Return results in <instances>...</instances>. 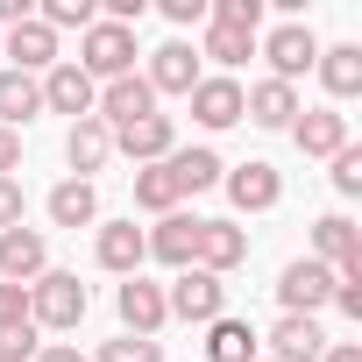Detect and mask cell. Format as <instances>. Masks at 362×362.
<instances>
[{
    "label": "cell",
    "mask_w": 362,
    "mask_h": 362,
    "mask_svg": "<svg viewBox=\"0 0 362 362\" xmlns=\"http://www.w3.org/2000/svg\"><path fill=\"white\" fill-rule=\"evenodd\" d=\"M185 100H192V121H199L206 135H221V128H235V121H242V86H235V78H221V71H214V78H199Z\"/></svg>",
    "instance_id": "d6986e66"
},
{
    "label": "cell",
    "mask_w": 362,
    "mask_h": 362,
    "mask_svg": "<svg viewBox=\"0 0 362 362\" xmlns=\"http://www.w3.org/2000/svg\"><path fill=\"white\" fill-rule=\"evenodd\" d=\"M93 256H100V270H114V277H142V263H149V242H142V228H135V221H100V235H93Z\"/></svg>",
    "instance_id": "5bb4252c"
},
{
    "label": "cell",
    "mask_w": 362,
    "mask_h": 362,
    "mask_svg": "<svg viewBox=\"0 0 362 362\" xmlns=\"http://www.w3.org/2000/svg\"><path fill=\"white\" fill-rule=\"evenodd\" d=\"M50 270V242H43V228H8L0 235V284H36Z\"/></svg>",
    "instance_id": "4fadbf2b"
},
{
    "label": "cell",
    "mask_w": 362,
    "mask_h": 362,
    "mask_svg": "<svg viewBox=\"0 0 362 362\" xmlns=\"http://www.w3.org/2000/svg\"><path fill=\"white\" fill-rule=\"evenodd\" d=\"M163 305H170V320L206 327V320H221V313H228V284H221L214 270H177V277L163 284Z\"/></svg>",
    "instance_id": "3957f363"
},
{
    "label": "cell",
    "mask_w": 362,
    "mask_h": 362,
    "mask_svg": "<svg viewBox=\"0 0 362 362\" xmlns=\"http://www.w3.org/2000/svg\"><path fill=\"white\" fill-rule=\"evenodd\" d=\"M313 263H327L334 277H362V228L348 221V214H320L313 221V249H305Z\"/></svg>",
    "instance_id": "5b68a950"
},
{
    "label": "cell",
    "mask_w": 362,
    "mask_h": 362,
    "mask_svg": "<svg viewBox=\"0 0 362 362\" xmlns=\"http://www.w3.org/2000/svg\"><path fill=\"white\" fill-rule=\"evenodd\" d=\"M256 341H270V362H320L327 355V327L320 320H305V313H284L270 334H256Z\"/></svg>",
    "instance_id": "e0dca14e"
},
{
    "label": "cell",
    "mask_w": 362,
    "mask_h": 362,
    "mask_svg": "<svg viewBox=\"0 0 362 362\" xmlns=\"http://www.w3.org/2000/svg\"><path fill=\"white\" fill-rule=\"evenodd\" d=\"M149 114H156V93H149V78H142V71L107 78V86H100V100H93V121H107L114 135H121V128H135V121H149Z\"/></svg>",
    "instance_id": "52a82bcc"
},
{
    "label": "cell",
    "mask_w": 362,
    "mask_h": 362,
    "mask_svg": "<svg viewBox=\"0 0 362 362\" xmlns=\"http://www.w3.org/2000/svg\"><path fill=\"white\" fill-rule=\"evenodd\" d=\"M206 22L235 29V36H256L263 29V0H206Z\"/></svg>",
    "instance_id": "f546056e"
},
{
    "label": "cell",
    "mask_w": 362,
    "mask_h": 362,
    "mask_svg": "<svg viewBox=\"0 0 362 362\" xmlns=\"http://www.w3.org/2000/svg\"><path fill=\"white\" fill-rule=\"evenodd\" d=\"M256 362H270V355H256Z\"/></svg>",
    "instance_id": "60d3db41"
},
{
    "label": "cell",
    "mask_w": 362,
    "mask_h": 362,
    "mask_svg": "<svg viewBox=\"0 0 362 362\" xmlns=\"http://www.w3.org/2000/svg\"><path fill=\"white\" fill-rule=\"evenodd\" d=\"M0 327H36L29 320V284H0Z\"/></svg>",
    "instance_id": "d590c367"
},
{
    "label": "cell",
    "mask_w": 362,
    "mask_h": 362,
    "mask_svg": "<svg viewBox=\"0 0 362 362\" xmlns=\"http://www.w3.org/2000/svg\"><path fill=\"white\" fill-rule=\"evenodd\" d=\"M36 362H93V355H78L71 341H50V348H36Z\"/></svg>",
    "instance_id": "f35d334b"
},
{
    "label": "cell",
    "mask_w": 362,
    "mask_h": 362,
    "mask_svg": "<svg viewBox=\"0 0 362 362\" xmlns=\"http://www.w3.org/2000/svg\"><path fill=\"white\" fill-rule=\"evenodd\" d=\"M15 170H22V135L0 128V177H15Z\"/></svg>",
    "instance_id": "74e56055"
},
{
    "label": "cell",
    "mask_w": 362,
    "mask_h": 362,
    "mask_svg": "<svg viewBox=\"0 0 362 362\" xmlns=\"http://www.w3.org/2000/svg\"><path fill=\"white\" fill-rule=\"evenodd\" d=\"M36 86H43V114H71V121H86V114H93V100H100V86H93L71 57H57Z\"/></svg>",
    "instance_id": "8fae6325"
},
{
    "label": "cell",
    "mask_w": 362,
    "mask_h": 362,
    "mask_svg": "<svg viewBox=\"0 0 362 362\" xmlns=\"http://www.w3.org/2000/svg\"><path fill=\"white\" fill-rule=\"evenodd\" d=\"M320 362H362V348H355V341H327V355H320Z\"/></svg>",
    "instance_id": "ab89813d"
},
{
    "label": "cell",
    "mask_w": 362,
    "mask_h": 362,
    "mask_svg": "<svg viewBox=\"0 0 362 362\" xmlns=\"http://www.w3.org/2000/svg\"><path fill=\"white\" fill-rule=\"evenodd\" d=\"M221 185H228V206H235V214H270V206L284 199V177H277V163H263V156L221 170Z\"/></svg>",
    "instance_id": "9c48e42d"
},
{
    "label": "cell",
    "mask_w": 362,
    "mask_h": 362,
    "mask_svg": "<svg viewBox=\"0 0 362 362\" xmlns=\"http://www.w3.org/2000/svg\"><path fill=\"white\" fill-rule=\"evenodd\" d=\"M284 135L298 142V156H334V149H348V114L341 107H298V121Z\"/></svg>",
    "instance_id": "9a60e30c"
},
{
    "label": "cell",
    "mask_w": 362,
    "mask_h": 362,
    "mask_svg": "<svg viewBox=\"0 0 362 362\" xmlns=\"http://www.w3.org/2000/svg\"><path fill=\"white\" fill-rule=\"evenodd\" d=\"M142 242H149V256L177 277V270H192V256H199V214H185V206H177V214H163L156 228H142Z\"/></svg>",
    "instance_id": "30bf717a"
},
{
    "label": "cell",
    "mask_w": 362,
    "mask_h": 362,
    "mask_svg": "<svg viewBox=\"0 0 362 362\" xmlns=\"http://www.w3.org/2000/svg\"><path fill=\"white\" fill-rule=\"evenodd\" d=\"M199 57H214V64H221V78H228L235 64H249V57H256V36H235V29H214V22H206Z\"/></svg>",
    "instance_id": "f1b7e54d"
},
{
    "label": "cell",
    "mask_w": 362,
    "mask_h": 362,
    "mask_svg": "<svg viewBox=\"0 0 362 362\" xmlns=\"http://www.w3.org/2000/svg\"><path fill=\"white\" fill-rule=\"evenodd\" d=\"M36 327H0V362H36Z\"/></svg>",
    "instance_id": "836d02e7"
},
{
    "label": "cell",
    "mask_w": 362,
    "mask_h": 362,
    "mask_svg": "<svg viewBox=\"0 0 362 362\" xmlns=\"http://www.w3.org/2000/svg\"><path fill=\"white\" fill-rule=\"evenodd\" d=\"M135 206H142V214H156V221L185 206V192H177L170 163H142V170H135Z\"/></svg>",
    "instance_id": "83f0119b"
},
{
    "label": "cell",
    "mask_w": 362,
    "mask_h": 362,
    "mask_svg": "<svg viewBox=\"0 0 362 362\" xmlns=\"http://www.w3.org/2000/svg\"><path fill=\"white\" fill-rule=\"evenodd\" d=\"M135 57H142V50H135V29H121V22H93V29L78 36V57H71V64H78L93 86H107V78H128Z\"/></svg>",
    "instance_id": "7a4b0ae2"
},
{
    "label": "cell",
    "mask_w": 362,
    "mask_h": 362,
    "mask_svg": "<svg viewBox=\"0 0 362 362\" xmlns=\"http://www.w3.org/2000/svg\"><path fill=\"white\" fill-rule=\"evenodd\" d=\"M334 298V270L327 263H313V256H291L284 270H277V305L284 313H305V320H320V305Z\"/></svg>",
    "instance_id": "8992f818"
},
{
    "label": "cell",
    "mask_w": 362,
    "mask_h": 362,
    "mask_svg": "<svg viewBox=\"0 0 362 362\" xmlns=\"http://www.w3.org/2000/svg\"><path fill=\"white\" fill-rule=\"evenodd\" d=\"M107 156H114V128H107V121L86 114V121L64 128V163L86 177V185H93V170H107Z\"/></svg>",
    "instance_id": "44dd1931"
},
{
    "label": "cell",
    "mask_w": 362,
    "mask_h": 362,
    "mask_svg": "<svg viewBox=\"0 0 362 362\" xmlns=\"http://www.w3.org/2000/svg\"><path fill=\"white\" fill-rule=\"evenodd\" d=\"M50 221L57 228H100V192L86 185V177H64V185H50Z\"/></svg>",
    "instance_id": "603a6c76"
},
{
    "label": "cell",
    "mask_w": 362,
    "mask_h": 362,
    "mask_svg": "<svg viewBox=\"0 0 362 362\" xmlns=\"http://www.w3.org/2000/svg\"><path fill=\"white\" fill-rule=\"evenodd\" d=\"M22 214H29L22 177H0V235H8V228H22Z\"/></svg>",
    "instance_id": "e575fe53"
},
{
    "label": "cell",
    "mask_w": 362,
    "mask_h": 362,
    "mask_svg": "<svg viewBox=\"0 0 362 362\" xmlns=\"http://www.w3.org/2000/svg\"><path fill=\"white\" fill-rule=\"evenodd\" d=\"M320 86H327V100H355L362 93V43H334V50H320Z\"/></svg>",
    "instance_id": "d4e9b609"
},
{
    "label": "cell",
    "mask_w": 362,
    "mask_h": 362,
    "mask_svg": "<svg viewBox=\"0 0 362 362\" xmlns=\"http://www.w3.org/2000/svg\"><path fill=\"white\" fill-rule=\"evenodd\" d=\"M170 149H177V121H170V114H149V121H135V128L114 135V156H128L135 170H142V163H163Z\"/></svg>",
    "instance_id": "ffe728a7"
},
{
    "label": "cell",
    "mask_w": 362,
    "mask_h": 362,
    "mask_svg": "<svg viewBox=\"0 0 362 362\" xmlns=\"http://www.w3.org/2000/svg\"><path fill=\"white\" fill-rule=\"evenodd\" d=\"M86 313H93V291L78 284V270H43V277L29 284V320H36V334H71Z\"/></svg>",
    "instance_id": "6da1fadb"
},
{
    "label": "cell",
    "mask_w": 362,
    "mask_h": 362,
    "mask_svg": "<svg viewBox=\"0 0 362 362\" xmlns=\"http://www.w3.org/2000/svg\"><path fill=\"white\" fill-rule=\"evenodd\" d=\"M242 121H256V128H291V121H298V86L256 78V86L242 93Z\"/></svg>",
    "instance_id": "7402d4cb"
},
{
    "label": "cell",
    "mask_w": 362,
    "mask_h": 362,
    "mask_svg": "<svg viewBox=\"0 0 362 362\" xmlns=\"http://www.w3.org/2000/svg\"><path fill=\"white\" fill-rule=\"evenodd\" d=\"M242 263H249V228H235V221H199V256H192V270L228 277V270H242Z\"/></svg>",
    "instance_id": "2e32d148"
},
{
    "label": "cell",
    "mask_w": 362,
    "mask_h": 362,
    "mask_svg": "<svg viewBox=\"0 0 362 362\" xmlns=\"http://www.w3.org/2000/svg\"><path fill=\"white\" fill-rule=\"evenodd\" d=\"M0 57H8V71H29V78H43L50 64H57V36L29 15L22 29H8V36H0Z\"/></svg>",
    "instance_id": "ac0fdd59"
},
{
    "label": "cell",
    "mask_w": 362,
    "mask_h": 362,
    "mask_svg": "<svg viewBox=\"0 0 362 362\" xmlns=\"http://www.w3.org/2000/svg\"><path fill=\"white\" fill-rule=\"evenodd\" d=\"M142 78H149V93L163 100V93H192L206 71H199V50H192L185 36H170V43L149 50V71H142Z\"/></svg>",
    "instance_id": "7c38bea8"
},
{
    "label": "cell",
    "mask_w": 362,
    "mask_h": 362,
    "mask_svg": "<svg viewBox=\"0 0 362 362\" xmlns=\"http://www.w3.org/2000/svg\"><path fill=\"white\" fill-rule=\"evenodd\" d=\"M36 22H43L50 36H57V29H78V36H86V29L100 22V8H93V0H43V8H36Z\"/></svg>",
    "instance_id": "4dcf8cb0"
},
{
    "label": "cell",
    "mask_w": 362,
    "mask_h": 362,
    "mask_svg": "<svg viewBox=\"0 0 362 362\" xmlns=\"http://www.w3.org/2000/svg\"><path fill=\"white\" fill-rule=\"evenodd\" d=\"M263 57H270V78H277V86H298V78L320 64V36H313L305 22H277V29L263 36Z\"/></svg>",
    "instance_id": "277c9868"
},
{
    "label": "cell",
    "mask_w": 362,
    "mask_h": 362,
    "mask_svg": "<svg viewBox=\"0 0 362 362\" xmlns=\"http://www.w3.org/2000/svg\"><path fill=\"white\" fill-rule=\"evenodd\" d=\"M114 313H121V334H142V341H156V334L170 327L163 284H149V277H121V291H114Z\"/></svg>",
    "instance_id": "ba28073f"
},
{
    "label": "cell",
    "mask_w": 362,
    "mask_h": 362,
    "mask_svg": "<svg viewBox=\"0 0 362 362\" xmlns=\"http://www.w3.org/2000/svg\"><path fill=\"white\" fill-rule=\"evenodd\" d=\"M256 348H263V341H256L249 320H228V313L206 320V362H256Z\"/></svg>",
    "instance_id": "4316f807"
},
{
    "label": "cell",
    "mask_w": 362,
    "mask_h": 362,
    "mask_svg": "<svg viewBox=\"0 0 362 362\" xmlns=\"http://www.w3.org/2000/svg\"><path fill=\"white\" fill-rule=\"evenodd\" d=\"M163 22L170 29H206V0H163Z\"/></svg>",
    "instance_id": "8d00e7d4"
},
{
    "label": "cell",
    "mask_w": 362,
    "mask_h": 362,
    "mask_svg": "<svg viewBox=\"0 0 362 362\" xmlns=\"http://www.w3.org/2000/svg\"><path fill=\"white\" fill-rule=\"evenodd\" d=\"M36 114H43V86H36L29 71H0V128L22 135Z\"/></svg>",
    "instance_id": "484cf974"
},
{
    "label": "cell",
    "mask_w": 362,
    "mask_h": 362,
    "mask_svg": "<svg viewBox=\"0 0 362 362\" xmlns=\"http://www.w3.org/2000/svg\"><path fill=\"white\" fill-rule=\"evenodd\" d=\"M327 163H334V192H341V199H362V149L348 142V149H334Z\"/></svg>",
    "instance_id": "d6a6232c"
},
{
    "label": "cell",
    "mask_w": 362,
    "mask_h": 362,
    "mask_svg": "<svg viewBox=\"0 0 362 362\" xmlns=\"http://www.w3.org/2000/svg\"><path fill=\"white\" fill-rule=\"evenodd\" d=\"M93 362H163V341H142V334H114V341H100V355Z\"/></svg>",
    "instance_id": "1f68e13d"
},
{
    "label": "cell",
    "mask_w": 362,
    "mask_h": 362,
    "mask_svg": "<svg viewBox=\"0 0 362 362\" xmlns=\"http://www.w3.org/2000/svg\"><path fill=\"white\" fill-rule=\"evenodd\" d=\"M163 163H170V177H177V192H185V199H192V192H214L221 170H228L221 149H206V142H199V149H170Z\"/></svg>",
    "instance_id": "cb8c5ba5"
}]
</instances>
